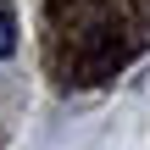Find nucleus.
Here are the masks:
<instances>
[{
  "label": "nucleus",
  "mask_w": 150,
  "mask_h": 150,
  "mask_svg": "<svg viewBox=\"0 0 150 150\" xmlns=\"http://www.w3.org/2000/svg\"><path fill=\"white\" fill-rule=\"evenodd\" d=\"M17 56V28H11V6L0 0V61H11Z\"/></svg>",
  "instance_id": "f257e3e1"
}]
</instances>
